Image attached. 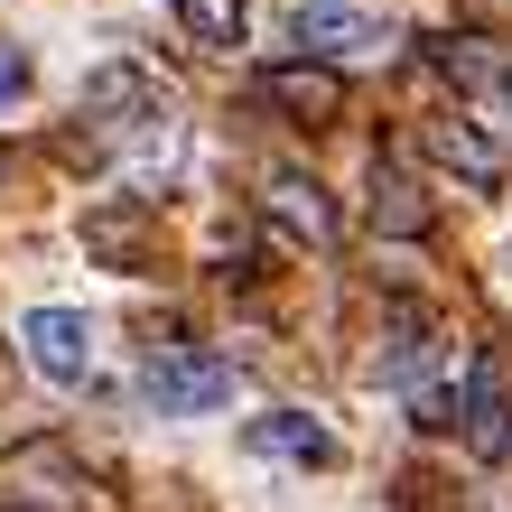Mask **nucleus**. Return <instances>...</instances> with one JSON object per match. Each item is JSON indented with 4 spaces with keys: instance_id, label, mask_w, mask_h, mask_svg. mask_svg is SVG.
Masks as SVG:
<instances>
[{
    "instance_id": "f257e3e1",
    "label": "nucleus",
    "mask_w": 512,
    "mask_h": 512,
    "mask_svg": "<svg viewBox=\"0 0 512 512\" xmlns=\"http://www.w3.org/2000/svg\"><path fill=\"white\" fill-rule=\"evenodd\" d=\"M261 103L289 112L298 131H336L345 122V66H326V56H280V66L261 75Z\"/></svg>"
},
{
    "instance_id": "f03ea898",
    "label": "nucleus",
    "mask_w": 512,
    "mask_h": 512,
    "mask_svg": "<svg viewBox=\"0 0 512 512\" xmlns=\"http://www.w3.org/2000/svg\"><path fill=\"white\" fill-rule=\"evenodd\" d=\"M149 401L168 419H205L233 401V364L224 354H196V345H159V364H149Z\"/></svg>"
},
{
    "instance_id": "7ed1b4c3",
    "label": "nucleus",
    "mask_w": 512,
    "mask_h": 512,
    "mask_svg": "<svg viewBox=\"0 0 512 512\" xmlns=\"http://www.w3.org/2000/svg\"><path fill=\"white\" fill-rule=\"evenodd\" d=\"M261 224H280L298 252H336V205L308 168H270L261 177Z\"/></svg>"
},
{
    "instance_id": "20e7f679",
    "label": "nucleus",
    "mask_w": 512,
    "mask_h": 512,
    "mask_svg": "<svg viewBox=\"0 0 512 512\" xmlns=\"http://www.w3.org/2000/svg\"><path fill=\"white\" fill-rule=\"evenodd\" d=\"M19 345H28V364H38L47 382H84L94 373V317L84 308H28Z\"/></svg>"
},
{
    "instance_id": "39448f33",
    "label": "nucleus",
    "mask_w": 512,
    "mask_h": 512,
    "mask_svg": "<svg viewBox=\"0 0 512 512\" xmlns=\"http://www.w3.org/2000/svg\"><path fill=\"white\" fill-rule=\"evenodd\" d=\"M457 429H466L475 457L512 466V373L494 364V354H485V364L466 373V391H457Z\"/></svg>"
},
{
    "instance_id": "423d86ee",
    "label": "nucleus",
    "mask_w": 512,
    "mask_h": 512,
    "mask_svg": "<svg viewBox=\"0 0 512 512\" xmlns=\"http://www.w3.org/2000/svg\"><path fill=\"white\" fill-rule=\"evenodd\" d=\"M419 149H429L457 187H503V140L475 131V122H457V112H429V122H419Z\"/></svg>"
},
{
    "instance_id": "0eeeda50",
    "label": "nucleus",
    "mask_w": 512,
    "mask_h": 512,
    "mask_svg": "<svg viewBox=\"0 0 512 512\" xmlns=\"http://www.w3.org/2000/svg\"><path fill=\"white\" fill-rule=\"evenodd\" d=\"M243 447L270 466H336V429L317 410H261V419H243Z\"/></svg>"
},
{
    "instance_id": "6e6552de",
    "label": "nucleus",
    "mask_w": 512,
    "mask_h": 512,
    "mask_svg": "<svg viewBox=\"0 0 512 512\" xmlns=\"http://www.w3.org/2000/svg\"><path fill=\"white\" fill-rule=\"evenodd\" d=\"M429 66L457 84V94H475V103L512 94V56H503L494 38H475V28H447V38H429Z\"/></svg>"
},
{
    "instance_id": "1a4fd4ad",
    "label": "nucleus",
    "mask_w": 512,
    "mask_h": 512,
    "mask_svg": "<svg viewBox=\"0 0 512 512\" xmlns=\"http://www.w3.org/2000/svg\"><path fill=\"white\" fill-rule=\"evenodd\" d=\"M84 252H94L103 270H140L149 252H159L149 205H94V215H84Z\"/></svg>"
},
{
    "instance_id": "9d476101",
    "label": "nucleus",
    "mask_w": 512,
    "mask_h": 512,
    "mask_svg": "<svg viewBox=\"0 0 512 512\" xmlns=\"http://www.w3.org/2000/svg\"><path fill=\"white\" fill-rule=\"evenodd\" d=\"M382 382H391V391L438 382V326H429V317L391 308V326H382Z\"/></svg>"
},
{
    "instance_id": "9b49d317",
    "label": "nucleus",
    "mask_w": 512,
    "mask_h": 512,
    "mask_svg": "<svg viewBox=\"0 0 512 512\" xmlns=\"http://www.w3.org/2000/svg\"><path fill=\"white\" fill-rule=\"evenodd\" d=\"M364 38H373V19L354 10V0H298V47H308V56L336 66V56H354Z\"/></svg>"
},
{
    "instance_id": "f8f14e48",
    "label": "nucleus",
    "mask_w": 512,
    "mask_h": 512,
    "mask_svg": "<svg viewBox=\"0 0 512 512\" xmlns=\"http://www.w3.org/2000/svg\"><path fill=\"white\" fill-rule=\"evenodd\" d=\"M84 112H94V122H112V112H122V122H149V75L140 66H103L84 84Z\"/></svg>"
},
{
    "instance_id": "ddd939ff",
    "label": "nucleus",
    "mask_w": 512,
    "mask_h": 512,
    "mask_svg": "<svg viewBox=\"0 0 512 512\" xmlns=\"http://www.w3.org/2000/svg\"><path fill=\"white\" fill-rule=\"evenodd\" d=\"M373 224L382 233H429V196H419L401 168H373Z\"/></svg>"
},
{
    "instance_id": "4468645a",
    "label": "nucleus",
    "mask_w": 512,
    "mask_h": 512,
    "mask_svg": "<svg viewBox=\"0 0 512 512\" xmlns=\"http://www.w3.org/2000/svg\"><path fill=\"white\" fill-rule=\"evenodd\" d=\"M243 0H177V28H187L196 47H243Z\"/></svg>"
},
{
    "instance_id": "2eb2a0df",
    "label": "nucleus",
    "mask_w": 512,
    "mask_h": 512,
    "mask_svg": "<svg viewBox=\"0 0 512 512\" xmlns=\"http://www.w3.org/2000/svg\"><path fill=\"white\" fill-rule=\"evenodd\" d=\"M19 94H28V56H19V47H0V112H10Z\"/></svg>"
},
{
    "instance_id": "dca6fc26",
    "label": "nucleus",
    "mask_w": 512,
    "mask_h": 512,
    "mask_svg": "<svg viewBox=\"0 0 512 512\" xmlns=\"http://www.w3.org/2000/svg\"><path fill=\"white\" fill-rule=\"evenodd\" d=\"M0 177H10V149H0Z\"/></svg>"
},
{
    "instance_id": "f3484780",
    "label": "nucleus",
    "mask_w": 512,
    "mask_h": 512,
    "mask_svg": "<svg viewBox=\"0 0 512 512\" xmlns=\"http://www.w3.org/2000/svg\"><path fill=\"white\" fill-rule=\"evenodd\" d=\"M0 512H10V503H0Z\"/></svg>"
}]
</instances>
